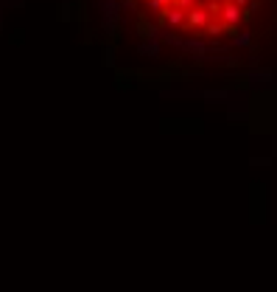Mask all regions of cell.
I'll return each instance as SVG.
<instances>
[{
    "label": "cell",
    "mask_w": 277,
    "mask_h": 292,
    "mask_svg": "<svg viewBox=\"0 0 277 292\" xmlns=\"http://www.w3.org/2000/svg\"><path fill=\"white\" fill-rule=\"evenodd\" d=\"M224 20V23H232V25H238V20L244 17V11H241L238 3H232V0H227V3H221V14H218Z\"/></svg>",
    "instance_id": "6da1fadb"
},
{
    "label": "cell",
    "mask_w": 277,
    "mask_h": 292,
    "mask_svg": "<svg viewBox=\"0 0 277 292\" xmlns=\"http://www.w3.org/2000/svg\"><path fill=\"white\" fill-rule=\"evenodd\" d=\"M210 11L208 8H191L188 11V28H205V25L210 23Z\"/></svg>",
    "instance_id": "7a4b0ae2"
},
{
    "label": "cell",
    "mask_w": 277,
    "mask_h": 292,
    "mask_svg": "<svg viewBox=\"0 0 277 292\" xmlns=\"http://www.w3.org/2000/svg\"><path fill=\"white\" fill-rule=\"evenodd\" d=\"M208 11H210V14H221V0H210Z\"/></svg>",
    "instance_id": "3957f363"
},
{
    "label": "cell",
    "mask_w": 277,
    "mask_h": 292,
    "mask_svg": "<svg viewBox=\"0 0 277 292\" xmlns=\"http://www.w3.org/2000/svg\"><path fill=\"white\" fill-rule=\"evenodd\" d=\"M235 42H238V45H246V42H249V37H246V34H241V37H235Z\"/></svg>",
    "instance_id": "277c9868"
},
{
    "label": "cell",
    "mask_w": 277,
    "mask_h": 292,
    "mask_svg": "<svg viewBox=\"0 0 277 292\" xmlns=\"http://www.w3.org/2000/svg\"><path fill=\"white\" fill-rule=\"evenodd\" d=\"M232 3H238V6H241V8H244V6H246V0H232Z\"/></svg>",
    "instance_id": "5b68a950"
},
{
    "label": "cell",
    "mask_w": 277,
    "mask_h": 292,
    "mask_svg": "<svg viewBox=\"0 0 277 292\" xmlns=\"http://www.w3.org/2000/svg\"><path fill=\"white\" fill-rule=\"evenodd\" d=\"M123 3H126V6H132V0H123Z\"/></svg>",
    "instance_id": "8992f818"
}]
</instances>
